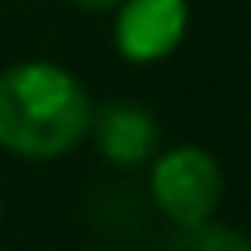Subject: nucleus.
<instances>
[{
	"label": "nucleus",
	"instance_id": "1",
	"mask_svg": "<svg viewBox=\"0 0 251 251\" xmlns=\"http://www.w3.org/2000/svg\"><path fill=\"white\" fill-rule=\"evenodd\" d=\"M92 126V100L54 63H17L0 72V147L25 159L67 155Z\"/></svg>",
	"mask_w": 251,
	"mask_h": 251
},
{
	"label": "nucleus",
	"instance_id": "2",
	"mask_svg": "<svg viewBox=\"0 0 251 251\" xmlns=\"http://www.w3.org/2000/svg\"><path fill=\"white\" fill-rule=\"evenodd\" d=\"M151 197L176 226L209 222L222 201V168L201 147H176L155 163Z\"/></svg>",
	"mask_w": 251,
	"mask_h": 251
},
{
	"label": "nucleus",
	"instance_id": "3",
	"mask_svg": "<svg viewBox=\"0 0 251 251\" xmlns=\"http://www.w3.org/2000/svg\"><path fill=\"white\" fill-rule=\"evenodd\" d=\"M117 9H122L113 29L117 50L134 63L163 59L184 38V21H188L184 0H122Z\"/></svg>",
	"mask_w": 251,
	"mask_h": 251
},
{
	"label": "nucleus",
	"instance_id": "4",
	"mask_svg": "<svg viewBox=\"0 0 251 251\" xmlns=\"http://www.w3.org/2000/svg\"><path fill=\"white\" fill-rule=\"evenodd\" d=\"M92 122H97L100 155H105L109 163H122V168L143 163L147 155L155 151V143H159L155 117L147 113V109L130 105V100H113V105H105Z\"/></svg>",
	"mask_w": 251,
	"mask_h": 251
},
{
	"label": "nucleus",
	"instance_id": "5",
	"mask_svg": "<svg viewBox=\"0 0 251 251\" xmlns=\"http://www.w3.org/2000/svg\"><path fill=\"white\" fill-rule=\"evenodd\" d=\"M163 251H247V239L234 226L197 222V226H180V234Z\"/></svg>",
	"mask_w": 251,
	"mask_h": 251
},
{
	"label": "nucleus",
	"instance_id": "6",
	"mask_svg": "<svg viewBox=\"0 0 251 251\" xmlns=\"http://www.w3.org/2000/svg\"><path fill=\"white\" fill-rule=\"evenodd\" d=\"M72 4H80V9H88V13H109V9H117L122 0H72Z\"/></svg>",
	"mask_w": 251,
	"mask_h": 251
}]
</instances>
